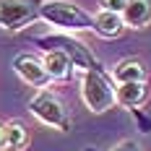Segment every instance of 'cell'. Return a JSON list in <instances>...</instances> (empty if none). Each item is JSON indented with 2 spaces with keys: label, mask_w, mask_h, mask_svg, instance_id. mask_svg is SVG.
<instances>
[{
  "label": "cell",
  "mask_w": 151,
  "mask_h": 151,
  "mask_svg": "<svg viewBox=\"0 0 151 151\" xmlns=\"http://www.w3.org/2000/svg\"><path fill=\"white\" fill-rule=\"evenodd\" d=\"M31 42L42 50H58L63 52L68 60L73 63V68H81V70H99L102 63L94 58V52L89 50V45H83L81 39H76L73 34L68 31H50V34H31Z\"/></svg>",
  "instance_id": "6da1fadb"
},
{
  "label": "cell",
  "mask_w": 151,
  "mask_h": 151,
  "mask_svg": "<svg viewBox=\"0 0 151 151\" xmlns=\"http://www.w3.org/2000/svg\"><path fill=\"white\" fill-rule=\"evenodd\" d=\"M39 18L58 31H86L94 29V16L83 11L73 0H45L39 8Z\"/></svg>",
  "instance_id": "7a4b0ae2"
},
{
  "label": "cell",
  "mask_w": 151,
  "mask_h": 151,
  "mask_svg": "<svg viewBox=\"0 0 151 151\" xmlns=\"http://www.w3.org/2000/svg\"><path fill=\"white\" fill-rule=\"evenodd\" d=\"M81 99L94 115H102L115 104V83L104 68L99 70H83L81 78Z\"/></svg>",
  "instance_id": "3957f363"
},
{
  "label": "cell",
  "mask_w": 151,
  "mask_h": 151,
  "mask_svg": "<svg viewBox=\"0 0 151 151\" xmlns=\"http://www.w3.org/2000/svg\"><path fill=\"white\" fill-rule=\"evenodd\" d=\"M29 112L42 122V125H50V128L63 130V133L70 130L68 109H65V104H63V99L58 96V94H52L50 89H39L29 99Z\"/></svg>",
  "instance_id": "277c9868"
},
{
  "label": "cell",
  "mask_w": 151,
  "mask_h": 151,
  "mask_svg": "<svg viewBox=\"0 0 151 151\" xmlns=\"http://www.w3.org/2000/svg\"><path fill=\"white\" fill-rule=\"evenodd\" d=\"M45 0H0V29L21 31L34 21H39V8Z\"/></svg>",
  "instance_id": "5b68a950"
},
{
  "label": "cell",
  "mask_w": 151,
  "mask_h": 151,
  "mask_svg": "<svg viewBox=\"0 0 151 151\" xmlns=\"http://www.w3.org/2000/svg\"><path fill=\"white\" fill-rule=\"evenodd\" d=\"M13 70L24 83H29L34 89H47L50 86V76L42 68V60H37L34 55H16L13 58Z\"/></svg>",
  "instance_id": "8992f818"
},
{
  "label": "cell",
  "mask_w": 151,
  "mask_h": 151,
  "mask_svg": "<svg viewBox=\"0 0 151 151\" xmlns=\"http://www.w3.org/2000/svg\"><path fill=\"white\" fill-rule=\"evenodd\" d=\"M149 99V86L146 81H136V83H117L115 86V102L122 104L125 109H138V107L146 104Z\"/></svg>",
  "instance_id": "52a82bcc"
},
{
  "label": "cell",
  "mask_w": 151,
  "mask_h": 151,
  "mask_svg": "<svg viewBox=\"0 0 151 151\" xmlns=\"http://www.w3.org/2000/svg\"><path fill=\"white\" fill-rule=\"evenodd\" d=\"M42 68L47 70L50 81H68L73 76V63L58 50H47L42 55Z\"/></svg>",
  "instance_id": "ba28073f"
},
{
  "label": "cell",
  "mask_w": 151,
  "mask_h": 151,
  "mask_svg": "<svg viewBox=\"0 0 151 151\" xmlns=\"http://www.w3.org/2000/svg\"><path fill=\"white\" fill-rule=\"evenodd\" d=\"M122 24L130 29H143L151 24V0H128L122 8Z\"/></svg>",
  "instance_id": "9c48e42d"
},
{
  "label": "cell",
  "mask_w": 151,
  "mask_h": 151,
  "mask_svg": "<svg viewBox=\"0 0 151 151\" xmlns=\"http://www.w3.org/2000/svg\"><path fill=\"white\" fill-rule=\"evenodd\" d=\"M125 29V24H122V16L120 13H107V11H99V13H94V29L102 39H115V37H120V31Z\"/></svg>",
  "instance_id": "30bf717a"
},
{
  "label": "cell",
  "mask_w": 151,
  "mask_h": 151,
  "mask_svg": "<svg viewBox=\"0 0 151 151\" xmlns=\"http://www.w3.org/2000/svg\"><path fill=\"white\" fill-rule=\"evenodd\" d=\"M117 83H136V81H146V68L141 60H120L115 68H112V76Z\"/></svg>",
  "instance_id": "8fae6325"
},
{
  "label": "cell",
  "mask_w": 151,
  "mask_h": 151,
  "mask_svg": "<svg viewBox=\"0 0 151 151\" xmlns=\"http://www.w3.org/2000/svg\"><path fill=\"white\" fill-rule=\"evenodd\" d=\"M29 143V133H26V125L24 122H5V151H21Z\"/></svg>",
  "instance_id": "7c38bea8"
},
{
  "label": "cell",
  "mask_w": 151,
  "mask_h": 151,
  "mask_svg": "<svg viewBox=\"0 0 151 151\" xmlns=\"http://www.w3.org/2000/svg\"><path fill=\"white\" fill-rule=\"evenodd\" d=\"M128 0H99V11H107V13H122Z\"/></svg>",
  "instance_id": "4fadbf2b"
},
{
  "label": "cell",
  "mask_w": 151,
  "mask_h": 151,
  "mask_svg": "<svg viewBox=\"0 0 151 151\" xmlns=\"http://www.w3.org/2000/svg\"><path fill=\"white\" fill-rule=\"evenodd\" d=\"M112 151H143V149H141V143H138V141L125 138V141H120L117 146H112Z\"/></svg>",
  "instance_id": "5bb4252c"
},
{
  "label": "cell",
  "mask_w": 151,
  "mask_h": 151,
  "mask_svg": "<svg viewBox=\"0 0 151 151\" xmlns=\"http://www.w3.org/2000/svg\"><path fill=\"white\" fill-rule=\"evenodd\" d=\"M133 117L138 120V128H141L143 133H151V117L141 115V109H133Z\"/></svg>",
  "instance_id": "9a60e30c"
},
{
  "label": "cell",
  "mask_w": 151,
  "mask_h": 151,
  "mask_svg": "<svg viewBox=\"0 0 151 151\" xmlns=\"http://www.w3.org/2000/svg\"><path fill=\"white\" fill-rule=\"evenodd\" d=\"M0 151H5V122H0Z\"/></svg>",
  "instance_id": "2e32d148"
},
{
  "label": "cell",
  "mask_w": 151,
  "mask_h": 151,
  "mask_svg": "<svg viewBox=\"0 0 151 151\" xmlns=\"http://www.w3.org/2000/svg\"><path fill=\"white\" fill-rule=\"evenodd\" d=\"M83 151H96V149H91V146H89V149H83Z\"/></svg>",
  "instance_id": "e0dca14e"
}]
</instances>
